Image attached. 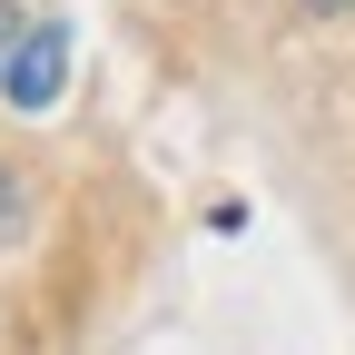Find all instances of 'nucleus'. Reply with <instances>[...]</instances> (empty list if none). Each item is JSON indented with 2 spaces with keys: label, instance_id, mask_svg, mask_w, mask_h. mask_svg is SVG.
Instances as JSON below:
<instances>
[{
  "label": "nucleus",
  "instance_id": "obj_1",
  "mask_svg": "<svg viewBox=\"0 0 355 355\" xmlns=\"http://www.w3.org/2000/svg\"><path fill=\"white\" fill-rule=\"evenodd\" d=\"M60 89H69V30L60 20H30L20 50L0 60V99H10L20 119H40V109H60Z\"/></svg>",
  "mask_w": 355,
  "mask_h": 355
},
{
  "label": "nucleus",
  "instance_id": "obj_2",
  "mask_svg": "<svg viewBox=\"0 0 355 355\" xmlns=\"http://www.w3.org/2000/svg\"><path fill=\"white\" fill-rule=\"evenodd\" d=\"M20 227H30V178H20V168H0V247H10Z\"/></svg>",
  "mask_w": 355,
  "mask_h": 355
},
{
  "label": "nucleus",
  "instance_id": "obj_3",
  "mask_svg": "<svg viewBox=\"0 0 355 355\" xmlns=\"http://www.w3.org/2000/svg\"><path fill=\"white\" fill-rule=\"evenodd\" d=\"M20 30H30V10H10V0H0V60L20 50Z\"/></svg>",
  "mask_w": 355,
  "mask_h": 355
},
{
  "label": "nucleus",
  "instance_id": "obj_4",
  "mask_svg": "<svg viewBox=\"0 0 355 355\" xmlns=\"http://www.w3.org/2000/svg\"><path fill=\"white\" fill-rule=\"evenodd\" d=\"M306 10H336V0H306Z\"/></svg>",
  "mask_w": 355,
  "mask_h": 355
}]
</instances>
